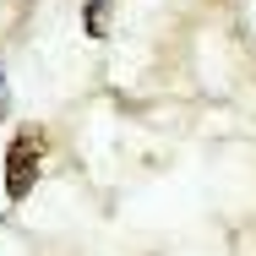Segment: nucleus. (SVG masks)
Returning <instances> with one entry per match:
<instances>
[{
    "mask_svg": "<svg viewBox=\"0 0 256 256\" xmlns=\"http://www.w3.org/2000/svg\"><path fill=\"white\" fill-rule=\"evenodd\" d=\"M38 164H44V136H38V131H22V136L11 142V153H6V196H11V202H22V196L33 191Z\"/></svg>",
    "mask_w": 256,
    "mask_h": 256,
    "instance_id": "nucleus-1",
    "label": "nucleus"
},
{
    "mask_svg": "<svg viewBox=\"0 0 256 256\" xmlns=\"http://www.w3.org/2000/svg\"><path fill=\"white\" fill-rule=\"evenodd\" d=\"M6 104H11V98H6V76H0V120H6Z\"/></svg>",
    "mask_w": 256,
    "mask_h": 256,
    "instance_id": "nucleus-2",
    "label": "nucleus"
}]
</instances>
